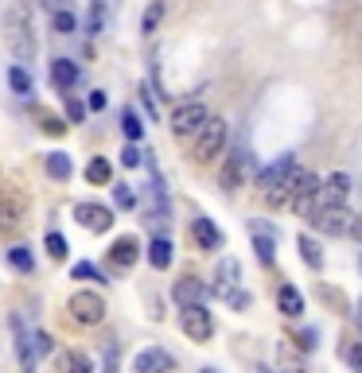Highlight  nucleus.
Listing matches in <instances>:
<instances>
[{"label": "nucleus", "instance_id": "f257e3e1", "mask_svg": "<svg viewBox=\"0 0 362 373\" xmlns=\"http://www.w3.org/2000/svg\"><path fill=\"white\" fill-rule=\"evenodd\" d=\"M4 43H8L12 58H16V67H24V63L35 58L39 43H35V32H32V12H27V4H12V8L4 12Z\"/></svg>", "mask_w": 362, "mask_h": 373}, {"label": "nucleus", "instance_id": "49530a36", "mask_svg": "<svg viewBox=\"0 0 362 373\" xmlns=\"http://www.w3.org/2000/svg\"><path fill=\"white\" fill-rule=\"evenodd\" d=\"M280 373H304V365H296V362H285V369Z\"/></svg>", "mask_w": 362, "mask_h": 373}, {"label": "nucleus", "instance_id": "e433bc0d", "mask_svg": "<svg viewBox=\"0 0 362 373\" xmlns=\"http://www.w3.org/2000/svg\"><path fill=\"white\" fill-rule=\"evenodd\" d=\"M67 121L70 124H82L86 121V105H82V98H75V93H67Z\"/></svg>", "mask_w": 362, "mask_h": 373}, {"label": "nucleus", "instance_id": "ea45409f", "mask_svg": "<svg viewBox=\"0 0 362 373\" xmlns=\"http://www.w3.org/2000/svg\"><path fill=\"white\" fill-rule=\"evenodd\" d=\"M121 164H125V167H141L144 164L141 148H136V144H125V148H121Z\"/></svg>", "mask_w": 362, "mask_h": 373}, {"label": "nucleus", "instance_id": "a211bd4d", "mask_svg": "<svg viewBox=\"0 0 362 373\" xmlns=\"http://www.w3.org/2000/svg\"><path fill=\"white\" fill-rule=\"evenodd\" d=\"M110 261L117 268H133L136 261H141V245H136V237H117L110 249Z\"/></svg>", "mask_w": 362, "mask_h": 373}, {"label": "nucleus", "instance_id": "ddd939ff", "mask_svg": "<svg viewBox=\"0 0 362 373\" xmlns=\"http://www.w3.org/2000/svg\"><path fill=\"white\" fill-rule=\"evenodd\" d=\"M133 369L136 373H172L176 369V358H172L168 350H160V346H148V350H141V354L133 358Z\"/></svg>", "mask_w": 362, "mask_h": 373}, {"label": "nucleus", "instance_id": "2f4dec72", "mask_svg": "<svg viewBox=\"0 0 362 373\" xmlns=\"http://www.w3.org/2000/svg\"><path fill=\"white\" fill-rule=\"evenodd\" d=\"M160 20H164V4H160V0H152L148 12L141 16V32H144V35H152L156 27H160Z\"/></svg>", "mask_w": 362, "mask_h": 373}, {"label": "nucleus", "instance_id": "bb28decb", "mask_svg": "<svg viewBox=\"0 0 362 373\" xmlns=\"http://www.w3.org/2000/svg\"><path fill=\"white\" fill-rule=\"evenodd\" d=\"M86 179L93 183V187H105V183L113 179V167H110V159H90V164H86Z\"/></svg>", "mask_w": 362, "mask_h": 373}, {"label": "nucleus", "instance_id": "72a5a7b5", "mask_svg": "<svg viewBox=\"0 0 362 373\" xmlns=\"http://www.w3.org/2000/svg\"><path fill=\"white\" fill-rule=\"evenodd\" d=\"M113 202H117V210H133L136 207V195L129 183H113Z\"/></svg>", "mask_w": 362, "mask_h": 373}, {"label": "nucleus", "instance_id": "0eeeda50", "mask_svg": "<svg viewBox=\"0 0 362 373\" xmlns=\"http://www.w3.org/2000/svg\"><path fill=\"white\" fill-rule=\"evenodd\" d=\"M308 222H312V230L339 237V233H347V225H351V210L347 207H316L312 214H308Z\"/></svg>", "mask_w": 362, "mask_h": 373}, {"label": "nucleus", "instance_id": "473e14b6", "mask_svg": "<svg viewBox=\"0 0 362 373\" xmlns=\"http://www.w3.org/2000/svg\"><path fill=\"white\" fill-rule=\"evenodd\" d=\"M121 129H125L129 144H136V140L144 136V124H141V117H136L133 109H125V113H121Z\"/></svg>", "mask_w": 362, "mask_h": 373}, {"label": "nucleus", "instance_id": "b1692460", "mask_svg": "<svg viewBox=\"0 0 362 373\" xmlns=\"http://www.w3.org/2000/svg\"><path fill=\"white\" fill-rule=\"evenodd\" d=\"M296 249H300V257L308 261L312 268H323V249H320V241H316V237L300 233V237H296Z\"/></svg>", "mask_w": 362, "mask_h": 373}, {"label": "nucleus", "instance_id": "4468645a", "mask_svg": "<svg viewBox=\"0 0 362 373\" xmlns=\"http://www.w3.org/2000/svg\"><path fill=\"white\" fill-rule=\"evenodd\" d=\"M347 191H351V179H347L343 171H335L328 183H320L316 207H347Z\"/></svg>", "mask_w": 362, "mask_h": 373}, {"label": "nucleus", "instance_id": "412c9836", "mask_svg": "<svg viewBox=\"0 0 362 373\" xmlns=\"http://www.w3.org/2000/svg\"><path fill=\"white\" fill-rule=\"evenodd\" d=\"M253 249H257V261H261V265H273V261H277V237L265 233L261 225H253Z\"/></svg>", "mask_w": 362, "mask_h": 373}, {"label": "nucleus", "instance_id": "9d476101", "mask_svg": "<svg viewBox=\"0 0 362 373\" xmlns=\"http://www.w3.org/2000/svg\"><path fill=\"white\" fill-rule=\"evenodd\" d=\"M144 214H148L152 222H164V218H168V191H164V179H160L156 167H152L148 187H144Z\"/></svg>", "mask_w": 362, "mask_h": 373}, {"label": "nucleus", "instance_id": "39448f33", "mask_svg": "<svg viewBox=\"0 0 362 373\" xmlns=\"http://www.w3.org/2000/svg\"><path fill=\"white\" fill-rule=\"evenodd\" d=\"M179 327H183V334L195 339V342H207L214 334V319H211V311H207L202 303L183 307V311H179Z\"/></svg>", "mask_w": 362, "mask_h": 373}, {"label": "nucleus", "instance_id": "37998d69", "mask_svg": "<svg viewBox=\"0 0 362 373\" xmlns=\"http://www.w3.org/2000/svg\"><path fill=\"white\" fill-rule=\"evenodd\" d=\"M226 303H230V307H234V311H242V307H250V296H245V292H242V288H238V292H234V296H230V299H226Z\"/></svg>", "mask_w": 362, "mask_h": 373}, {"label": "nucleus", "instance_id": "7c9ffc66", "mask_svg": "<svg viewBox=\"0 0 362 373\" xmlns=\"http://www.w3.org/2000/svg\"><path fill=\"white\" fill-rule=\"evenodd\" d=\"M43 245H47V257H51V261H67V237H63L59 230H47Z\"/></svg>", "mask_w": 362, "mask_h": 373}, {"label": "nucleus", "instance_id": "6e6552de", "mask_svg": "<svg viewBox=\"0 0 362 373\" xmlns=\"http://www.w3.org/2000/svg\"><path fill=\"white\" fill-rule=\"evenodd\" d=\"M75 222L86 225L90 233H105L113 225V210L101 207V202H78V207H75Z\"/></svg>", "mask_w": 362, "mask_h": 373}, {"label": "nucleus", "instance_id": "c756f323", "mask_svg": "<svg viewBox=\"0 0 362 373\" xmlns=\"http://www.w3.org/2000/svg\"><path fill=\"white\" fill-rule=\"evenodd\" d=\"M8 265L20 268V273H32V268H35L32 249H27V245H12V249H8Z\"/></svg>", "mask_w": 362, "mask_h": 373}, {"label": "nucleus", "instance_id": "a878e982", "mask_svg": "<svg viewBox=\"0 0 362 373\" xmlns=\"http://www.w3.org/2000/svg\"><path fill=\"white\" fill-rule=\"evenodd\" d=\"M59 369L63 373H93V362L82 354V350H67V354L59 358Z\"/></svg>", "mask_w": 362, "mask_h": 373}, {"label": "nucleus", "instance_id": "79ce46f5", "mask_svg": "<svg viewBox=\"0 0 362 373\" xmlns=\"http://www.w3.org/2000/svg\"><path fill=\"white\" fill-rule=\"evenodd\" d=\"M347 365H351V369H362V354H358V342H351V346H347Z\"/></svg>", "mask_w": 362, "mask_h": 373}, {"label": "nucleus", "instance_id": "f8f14e48", "mask_svg": "<svg viewBox=\"0 0 362 373\" xmlns=\"http://www.w3.org/2000/svg\"><path fill=\"white\" fill-rule=\"evenodd\" d=\"M238 280H242V265H238L234 257H222L219 261V273H214V284H211V292L219 299H230L238 292Z\"/></svg>", "mask_w": 362, "mask_h": 373}, {"label": "nucleus", "instance_id": "20e7f679", "mask_svg": "<svg viewBox=\"0 0 362 373\" xmlns=\"http://www.w3.org/2000/svg\"><path fill=\"white\" fill-rule=\"evenodd\" d=\"M222 144H226V121H222V117H207V121H202L199 140H195V159H211V156H219Z\"/></svg>", "mask_w": 362, "mask_h": 373}, {"label": "nucleus", "instance_id": "c85d7f7f", "mask_svg": "<svg viewBox=\"0 0 362 373\" xmlns=\"http://www.w3.org/2000/svg\"><path fill=\"white\" fill-rule=\"evenodd\" d=\"M105 32V4L90 0V12H86V35H101Z\"/></svg>", "mask_w": 362, "mask_h": 373}, {"label": "nucleus", "instance_id": "f3484780", "mask_svg": "<svg viewBox=\"0 0 362 373\" xmlns=\"http://www.w3.org/2000/svg\"><path fill=\"white\" fill-rule=\"evenodd\" d=\"M191 233H195V241H199V249H207V253L222 249V233H219V225H214L211 218H195Z\"/></svg>", "mask_w": 362, "mask_h": 373}, {"label": "nucleus", "instance_id": "2eb2a0df", "mask_svg": "<svg viewBox=\"0 0 362 373\" xmlns=\"http://www.w3.org/2000/svg\"><path fill=\"white\" fill-rule=\"evenodd\" d=\"M172 296H176L179 307H195L207 299V284L199 280V276H179L176 284H172Z\"/></svg>", "mask_w": 362, "mask_h": 373}, {"label": "nucleus", "instance_id": "6ab92c4d", "mask_svg": "<svg viewBox=\"0 0 362 373\" xmlns=\"http://www.w3.org/2000/svg\"><path fill=\"white\" fill-rule=\"evenodd\" d=\"M51 82L70 93L75 82H78V63H70V58H55V63H51Z\"/></svg>", "mask_w": 362, "mask_h": 373}, {"label": "nucleus", "instance_id": "a18cd8bd", "mask_svg": "<svg viewBox=\"0 0 362 373\" xmlns=\"http://www.w3.org/2000/svg\"><path fill=\"white\" fill-rule=\"evenodd\" d=\"M43 4H47V12L55 8V12H63V4H67V0H43Z\"/></svg>", "mask_w": 362, "mask_h": 373}, {"label": "nucleus", "instance_id": "aec40b11", "mask_svg": "<svg viewBox=\"0 0 362 373\" xmlns=\"http://www.w3.org/2000/svg\"><path fill=\"white\" fill-rule=\"evenodd\" d=\"M242 175H245V152L234 148V156L226 159V167H222V191H238Z\"/></svg>", "mask_w": 362, "mask_h": 373}, {"label": "nucleus", "instance_id": "58836bf2", "mask_svg": "<svg viewBox=\"0 0 362 373\" xmlns=\"http://www.w3.org/2000/svg\"><path fill=\"white\" fill-rule=\"evenodd\" d=\"M117 362H121V346H117V342H105V369H101V373H117Z\"/></svg>", "mask_w": 362, "mask_h": 373}, {"label": "nucleus", "instance_id": "09e8293b", "mask_svg": "<svg viewBox=\"0 0 362 373\" xmlns=\"http://www.w3.org/2000/svg\"><path fill=\"white\" fill-rule=\"evenodd\" d=\"M199 373H219V369H214V365H207V369H199Z\"/></svg>", "mask_w": 362, "mask_h": 373}, {"label": "nucleus", "instance_id": "dca6fc26", "mask_svg": "<svg viewBox=\"0 0 362 373\" xmlns=\"http://www.w3.org/2000/svg\"><path fill=\"white\" fill-rule=\"evenodd\" d=\"M12 327H16V358H20V369H24V373H35V365H39V354H35L32 334L24 331V323H20V319H12Z\"/></svg>", "mask_w": 362, "mask_h": 373}, {"label": "nucleus", "instance_id": "423d86ee", "mask_svg": "<svg viewBox=\"0 0 362 373\" xmlns=\"http://www.w3.org/2000/svg\"><path fill=\"white\" fill-rule=\"evenodd\" d=\"M202 121H207V105H202V101H183V105L172 109L168 129L176 136H187V133H195V129H202Z\"/></svg>", "mask_w": 362, "mask_h": 373}, {"label": "nucleus", "instance_id": "8fccbe9b", "mask_svg": "<svg viewBox=\"0 0 362 373\" xmlns=\"http://www.w3.org/2000/svg\"><path fill=\"white\" fill-rule=\"evenodd\" d=\"M160 4H164V0H160Z\"/></svg>", "mask_w": 362, "mask_h": 373}, {"label": "nucleus", "instance_id": "7ed1b4c3", "mask_svg": "<svg viewBox=\"0 0 362 373\" xmlns=\"http://www.w3.org/2000/svg\"><path fill=\"white\" fill-rule=\"evenodd\" d=\"M67 307H70V315H75L78 323H86V327H98L101 319H105V299H101L98 292H90V288L75 292Z\"/></svg>", "mask_w": 362, "mask_h": 373}, {"label": "nucleus", "instance_id": "5701e85b", "mask_svg": "<svg viewBox=\"0 0 362 373\" xmlns=\"http://www.w3.org/2000/svg\"><path fill=\"white\" fill-rule=\"evenodd\" d=\"M43 167H47L51 179H59V183H67L70 171H75V167H70V156H67V152H51V156L43 159Z\"/></svg>", "mask_w": 362, "mask_h": 373}, {"label": "nucleus", "instance_id": "9b49d317", "mask_svg": "<svg viewBox=\"0 0 362 373\" xmlns=\"http://www.w3.org/2000/svg\"><path fill=\"white\" fill-rule=\"evenodd\" d=\"M27 214V199L20 191H0V230L12 233L16 225H24Z\"/></svg>", "mask_w": 362, "mask_h": 373}, {"label": "nucleus", "instance_id": "393cba45", "mask_svg": "<svg viewBox=\"0 0 362 373\" xmlns=\"http://www.w3.org/2000/svg\"><path fill=\"white\" fill-rule=\"evenodd\" d=\"M148 261H152V268H168L172 265V241L168 237H152V245H148Z\"/></svg>", "mask_w": 362, "mask_h": 373}, {"label": "nucleus", "instance_id": "cd10ccee", "mask_svg": "<svg viewBox=\"0 0 362 373\" xmlns=\"http://www.w3.org/2000/svg\"><path fill=\"white\" fill-rule=\"evenodd\" d=\"M8 86L20 93V98H32V90H35V82H32V74H27V67H8Z\"/></svg>", "mask_w": 362, "mask_h": 373}, {"label": "nucleus", "instance_id": "4c0bfd02", "mask_svg": "<svg viewBox=\"0 0 362 373\" xmlns=\"http://www.w3.org/2000/svg\"><path fill=\"white\" fill-rule=\"evenodd\" d=\"M70 276H75V280H101V273L90 265V261H78V265L70 268ZM101 284H105V280H101Z\"/></svg>", "mask_w": 362, "mask_h": 373}, {"label": "nucleus", "instance_id": "de8ad7c7", "mask_svg": "<svg viewBox=\"0 0 362 373\" xmlns=\"http://www.w3.org/2000/svg\"><path fill=\"white\" fill-rule=\"evenodd\" d=\"M257 373H277V369H269V365H261V369H257Z\"/></svg>", "mask_w": 362, "mask_h": 373}, {"label": "nucleus", "instance_id": "c9c22d12", "mask_svg": "<svg viewBox=\"0 0 362 373\" xmlns=\"http://www.w3.org/2000/svg\"><path fill=\"white\" fill-rule=\"evenodd\" d=\"M51 27H55V35H70V32L78 27V20L70 16L67 8H63V12H55V16H51Z\"/></svg>", "mask_w": 362, "mask_h": 373}, {"label": "nucleus", "instance_id": "a19ab883", "mask_svg": "<svg viewBox=\"0 0 362 373\" xmlns=\"http://www.w3.org/2000/svg\"><path fill=\"white\" fill-rule=\"evenodd\" d=\"M32 342H35V354H39V358H47V354H51V346H55L47 331H35V334H32Z\"/></svg>", "mask_w": 362, "mask_h": 373}, {"label": "nucleus", "instance_id": "c03bdc74", "mask_svg": "<svg viewBox=\"0 0 362 373\" xmlns=\"http://www.w3.org/2000/svg\"><path fill=\"white\" fill-rule=\"evenodd\" d=\"M86 109H105V93L93 90V93H90V101H86Z\"/></svg>", "mask_w": 362, "mask_h": 373}, {"label": "nucleus", "instance_id": "1a4fd4ad", "mask_svg": "<svg viewBox=\"0 0 362 373\" xmlns=\"http://www.w3.org/2000/svg\"><path fill=\"white\" fill-rule=\"evenodd\" d=\"M316 191H320V179L312 171H300L296 175V187H292V210L300 218H308L316 210Z\"/></svg>", "mask_w": 362, "mask_h": 373}, {"label": "nucleus", "instance_id": "4be33fe9", "mask_svg": "<svg viewBox=\"0 0 362 373\" xmlns=\"http://www.w3.org/2000/svg\"><path fill=\"white\" fill-rule=\"evenodd\" d=\"M277 307H280V315H288V319H296L304 311V296H300V288H292V284H285V288L277 292Z\"/></svg>", "mask_w": 362, "mask_h": 373}, {"label": "nucleus", "instance_id": "f704fd0d", "mask_svg": "<svg viewBox=\"0 0 362 373\" xmlns=\"http://www.w3.org/2000/svg\"><path fill=\"white\" fill-rule=\"evenodd\" d=\"M39 129L47 136H63V133H67V121H63V117H55V113H39Z\"/></svg>", "mask_w": 362, "mask_h": 373}, {"label": "nucleus", "instance_id": "f03ea898", "mask_svg": "<svg viewBox=\"0 0 362 373\" xmlns=\"http://www.w3.org/2000/svg\"><path fill=\"white\" fill-rule=\"evenodd\" d=\"M296 175H300V167H296V156H292V152L277 156L269 167H265V171H261V195H265V202H269V207H280V202L292 195Z\"/></svg>", "mask_w": 362, "mask_h": 373}]
</instances>
